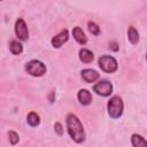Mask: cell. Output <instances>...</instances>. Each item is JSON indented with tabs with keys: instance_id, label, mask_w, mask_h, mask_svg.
Masks as SVG:
<instances>
[{
	"instance_id": "cell-13",
	"label": "cell",
	"mask_w": 147,
	"mask_h": 147,
	"mask_svg": "<svg viewBox=\"0 0 147 147\" xmlns=\"http://www.w3.org/2000/svg\"><path fill=\"white\" fill-rule=\"evenodd\" d=\"M127 38H129V41L133 45H136L138 41H139V33L138 31L136 30L134 26H130L129 30H127Z\"/></svg>"
},
{
	"instance_id": "cell-19",
	"label": "cell",
	"mask_w": 147,
	"mask_h": 147,
	"mask_svg": "<svg viewBox=\"0 0 147 147\" xmlns=\"http://www.w3.org/2000/svg\"><path fill=\"white\" fill-rule=\"evenodd\" d=\"M109 48H111L113 51H118V47H117V42L116 41H111L110 44H109Z\"/></svg>"
},
{
	"instance_id": "cell-16",
	"label": "cell",
	"mask_w": 147,
	"mask_h": 147,
	"mask_svg": "<svg viewBox=\"0 0 147 147\" xmlns=\"http://www.w3.org/2000/svg\"><path fill=\"white\" fill-rule=\"evenodd\" d=\"M88 30H90V32H91L92 34H94V36H98V34L100 33V28H99V25H98L96 23H94V22H88Z\"/></svg>"
},
{
	"instance_id": "cell-5",
	"label": "cell",
	"mask_w": 147,
	"mask_h": 147,
	"mask_svg": "<svg viewBox=\"0 0 147 147\" xmlns=\"http://www.w3.org/2000/svg\"><path fill=\"white\" fill-rule=\"evenodd\" d=\"M93 90H94V92H96L101 96H108L113 92V85L109 80L102 79V80H100L99 83H96L94 85Z\"/></svg>"
},
{
	"instance_id": "cell-11",
	"label": "cell",
	"mask_w": 147,
	"mask_h": 147,
	"mask_svg": "<svg viewBox=\"0 0 147 147\" xmlns=\"http://www.w3.org/2000/svg\"><path fill=\"white\" fill-rule=\"evenodd\" d=\"M93 59H94V55L91 51H88L86 48H82L79 51V60L83 63H90L93 61Z\"/></svg>"
},
{
	"instance_id": "cell-3",
	"label": "cell",
	"mask_w": 147,
	"mask_h": 147,
	"mask_svg": "<svg viewBox=\"0 0 147 147\" xmlns=\"http://www.w3.org/2000/svg\"><path fill=\"white\" fill-rule=\"evenodd\" d=\"M99 67L101 68V70H103L105 72H108V74H113L117 70L118 68V64H117V61L110 56V55H102L99 57Z\"/></svg>"
},
{
	"instance_id": "cell-10",
	"label": "cell",
	"mask_w": 147,
	"mask_h": 147,
	"mask_svg": "<svg viewBox=\"0 0 147 147\" xmlns=\"http://www.w3.org/2000/svg\"><path fill=\"white\" fill-rule=\"evenodd\" d=\"M72 36H74L75 40H76L78 44H80V45H85L86 41H87L84 31H83L79 26H75V28H74V30H72Z\"/></svg>"
},
{
	"instance_id": "cell-7",
	"label": "cell",
	"mask_w": 147,
	"mask_h": 147,
	"mask_svg": "<svg viewBox=\"0 0 147 147\" xmlns=\"http://www.w3.org/2000/svg\"><path fill=\"white\" fill-rule=\"evenodd\" d=\"M68 39H69V32H68L67 29H64V30H62L60 33H57L55 37L52 38V46L55 47V48H59V47H61L64 42H67Z\"/></svg>"
},
{
	"instance_id": "cell-15",
	"label": "cell",
	"mask_w": 147,
	"mask_h": 147,
	"mask_svg": "<svg viewBox=\"0 0 147 147\" xmlns=\"http://www.w3.org/2000/svg\"><path fill=\"white\" fill-rule=\"evenodd\" d=\"M26 121H28L29 125H31V126H38L39 123H40V117H39V115H38L37 113L31 111V113L28 115Z\"/></svg>"
},
{
	"instance_id": "cell-12",
	"label": "cell",
	"mask_w": 147,
	"mask_h": 147,
	"mask_svg": "<svg viewBox=\"0 0 147 147\" xmlns=\"http://www.w3.org/2000/svg\"><path fill=\"white\" fill-rule=\"evenodd\" d=\"M131 144L133 145V147H147V141L144 137H141L140 134H132L131 137Z\"/></svg>"
},
{
	"instance_id": "cell-6",
	"label": "cell",
	"mask_w": 147,
	"mask_h": 147,
	"mask_svg": "<svg viewBox=\"0 0 147 147\" xmlns=\"http://www.w3.org/2000/svg\"><path fill=\"white\" fill-rule=\"evenodd\" d=\"M15 33L20 40H26L29 38V31L23 18H18L15 23Z\"/></svg>"
},
{
	"instance_id": "cell-2",
	"label": "cell",
	"mask_w": 147,
	"mask_h": 147,
	"mask_svg": "<svg viewBox=\"0 0 147 147\" xmlns=\"http://www.w3.org/2000/svg\"><path fill=\"white\" fill-rule=\"evenodd\" d=\"M123 108H124L123 101L118 95H114L108 101L107 109H108V114L111 118H119L123 114Z\"/></svg>"
},
{
	"instance_id": "cell-4",
	"label": "cell",
	"mask_w": 147,
	"mask_h": 147,
	"mask_svg": "<svg viewBox=\"0 0 147 147\" xmlns=\"http://www.w3.org/2000/svg\"><path fill=\"white\" fill-rule=\"evenodd\" d=\"M25 70L29 75L34 77H40L46 74V67L41 61L32 60L25 64Z\"/></svg>"
},
{
	"instance_id": "cell-20",
	"label": "cell",
	"mask_w": 147,
	"mask_h": 147,
	"mask_svg": "<svg viewBox=\"0 0 147 147\" xmlns=\"http://www.w3.org/2000/svg\"><path fill=\"white\" fill-rule=\"evenodd\" d=\"M146 60H147V54H146Z\"/></svg>"
},
{
	"instance_id": "cell-1",
	"label": "cell",
	"mask_w": 147,
	"mask_h": 147,
	"mask_svg": "<svg viewBox=\"0 0 147 147\" xmlns=\"http://www.w3.org/2000/svg\"><path fill=\"white\" fill-rule=\"evenodd\" d=\"M67 129H68V133H69L70 138L75 142L80 144L85 140V131H84L83 124L75 114H68Z\"/></svg>"
},
{
	"instance_id": "cell-9",
	"label": "cell",
	"mask_w": 147,
	"mask_h": 147,
	"mask_svg": "<svg viewBox=\"0 0 147 147\" xmlns=\"http://www.w3.org/2000/svg\"><path fill=\"white\" fill-rule=\"evenodd\" d=\"M82 77L86 83H93L99 79V74L93 69H84L82 71Z\"/></svg>"
},
{
	"instance_id": "cell-14",
	"label": "cell",
	"mask_w": 147,
	"mask_h": 147,
	"mask_svg": "<svg viewBox=\"0 0 147 147\" xmlns=\"http://www.w3.org/2000/svg\"><path fill=\"white\" fill-rule=\"evenodd\" d=\"M9 49H10V52L13 54L18 55V54H21L23 52V46L18 40H11L10 44H9Z\"/></svg>"
},
{
	"instance_id": "cell-18",
	"label": "cell",
	"mask_w": 147,
	"mask_h": 147,
	"mask_svg": "<svg viewBox=\"0 0 147 147\" xmlns=\"http://www.w3.org/2000/svg\"><path fill=\"white\" fill-rule=\"evenodd\" d=\"M54 127H55V131H56V133H57V134H60V136H61V134L63 133L62 125H61L60 123H55V126H54Z\"/></svg>"
},
{
	"instance_id": "cell-17",
	"label": "cell",
	"mask_w": 147,
	"mask_h": 147,
	"mask_svg": "<svg viewBox=\"0 0 147 147\" xmlns=\"http://www.w3.org/2000/svg\"><path fill=\"white\" fill-rule=\"evenodd\" d=\"M8 137H9V142L11 145H16L18 142V140H20L18 134L16 132H14V131H9L8 132Z\"/></svg>"
},
{
	"instance_id": "cell-8",
	"label": "cell",
	"mask_w": 147,
	"mask_h": 147,
	"mask_svg": "<svg viewBox=\"0 0 147 147\" xmlns=\"http://www.w3.org/2000/svg\"><path fill=\"white\" fill-rule=\"evenodd\" d=\"M77 98L79 100V102L83 105V106H87L92 102L93 98H92V94L90 91L85 90V88H82L78 91V94H77Z\"/></svg>"
}]
</instances>
